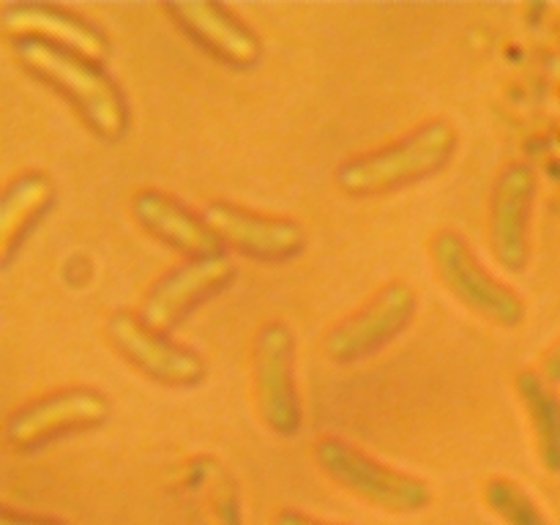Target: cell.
<instances>
[{
  "label": "cell",
  "instance_id": "1",
  "mask_svg": "<svg viewBox=\"0 0 560 525\" xmlns=\"http://www.w3.org/2000/svg\"><path fill=\"white\" fill-rule=\"evenodd\" d=\"M14 52L27 71L66 96L102 140H118L129 129V102L118 82L91 58L42 38H14Z\"/></svg>",
  "mask_w": 560,
  "mask_h": 525
},
{
  "label": "cell",
  "instance_id": "2",
  "mask_svg": "<svg viewBox=\"0 0 560 525\" xmlns=\"http://www.w3.org/2000/svg\"><path fill=\"white\" fill-rule=\"evenodd\" d=\"M457 129L446 118H432L392 145L342 162L334 178L350 197L386 195L441 173L457 151Z\"/></svg>",
  "mask_w": 560,
  "mask_h": 525
},
{
  "label": "cell",
  "instance_id": "3",
  "mask_svg": "<svg viewBox=\"0 0 560 525\" xmlns=\"http://www.w3.org/2000/svg\"><path fill=\"white\" fill-rule=\"evenodd\" d=\"M315 463L342 490L353 492L361 501L383 509V512H421L432 501V492L424 479L370 457L345 438L323 435L315 443Z\"/></svg>",
  "mask_w": 560,
  "mask_h": 525
},
{
  "label": "cell",
  "instance_id": "4",
  "mask_svg": "<svg viewBox=\"0 0 560 525\" xmlns=\"http://www.w3.org/2000/svg\"><path fill=\"white\" fill-rule=\"evenodd\" d=\"M430 255L443 288L465 310L501 328H514L525 320V301L520 293L481 266L476 252L457 230H441L432 235Z\"/></svg>",
  "mask_w": 560,
  "mask_h": 525
},
{
  "label": "cell",
  "instance_id": "5",
  "mask_svg": "<svg viewBox=\"0 0 560 525\" xmlns=\"http://www.w3.org/2000/svg\"><path fill=\"white\" fill-rule=\"evenodd\" d=\"M252 388L266 427L277 435H295L301 427V397L295 386V337L288 323L268 320L252 345Z\"/></svg>",
  "mask_w": 560,
  "mask_h": 525
},
{
  "label": "cell",
  "instance_id": "6",
  "mask_svg": "<svg viewBox=\"0 0 560 525\" xmlns=\"http://www.w3.org/2000/svg\"><path fill=\"white\" fill-rule=\"evenodd\" d=\"M416 306L419 295L408 282L397 279L383 284L359 312L328 328L323 350L337 364L366 359L405 331V326L413 320Z\"/></svg>",
  "mask_w": 560,
  "mask_h": 525
},
{
  "label": "cell",
  "instance_id": "7",
  "mask_svg": "<svg viewBox=\"0 0 560 525\" xmlns=\"http://www.w3.org/2000/svg\"><path fill=\"white\" fill-rule=\"evenodd\" d=\"M107 394L91 386H71L60 392H49L33 402L22 405L9 416L3 427L5 443L20 452L42 446L63 432L91 430L109 419Z\"/></svg>",
  "mask_w": 560,
  "mask_h": 525
},
{
  "label": "cell",
  "instance_id": "8",
  "mask_svg": "<svg viewBox=\"0 0 560 525\" xmlns=\"http://www.w3.org/2000/svg\"><path fill=\"white\" fill-rule=\"evenodd\" d=\"M104 331L113 348L151 381L173 388H191L206 377V359L197 350L173 342L162 331H153L135 312H113L104 323Z\"/></svg>",
  "mask_w": 560,
  "mask_h": 525
},
{
  "label": "cell",
  "instance_id": "9",
  "mask_svg": "<svg viewBox=\"0 0 560 525\" xmlns=\"http://www.w3.org/2000/svg\"><path fill=\"white\" fill-rule=\"evenodd\" d=\"M202 219L211 224L222 244L268 262H284L306 249V230L295 219L268 217L233 202H208Z\"/></svg>",
  "mask_w": 560,
  "mask_h": 525
},
{
  "label": "cell",
  "instance_id": "10",
  "mask_svg": "<svg viewBox=\"0 0 560 525\" xmlns=\"http://www.w3.org/2000/svg\"><path fill=\"white\" fill-rule=\"evenodd\" d=\"M235 277V262L224 252L206 257H191L184 266H175L173 271L156 279L140 304V317L153 331H164L175 320L195 310L200 301L211 299L222 288H228Z\"/></svg>",
  "mask_w": 560,
  "mask_h": 525
},
{
  "label": "cell",
  "instance_id": "11",
  "mask_svg": "<svg viewBox=\"0 0 560 525\" xmlns=\"http://www.w3.org/2000/svg\"><path fill=\"white\" fill-rule=\"evenodd\" d=\"M536 197V173L530 164L512 162L492 186L490 246L506 271L520 273L530 257V211Z\"/></svg>",
  "mask_w": 560,
  "mask_h": 525
},
{
  "label": "cell",
  "instance_id": "12",
  "mask_svg": "<svg viewBox=\"0 0 560 525\" xmlns=\"http://www.w3.org/2000/svg\"><path fill=\"white\" fill-rule=\"evenodd\" d=\"M180 31L189 33L202 49L235 69H249L262 58V42L238 14L222 3L208 0H180L164 5Z\"/></svg>",
  "mask_w": 560,
  "mask_h": 525
},
{
  "label": "cell",
  "instance_id": "13",
  "mask_svg": "<svg viewBox=\"0 0 560 525\" xmlns=\"http://www.w3.org/2000/svg\"><path fill=\"white\" fill-rule=\"evenodd\" d=\"M0 25L14 38H42L91 60L102 58L109 47L102 27L55 3H5L0 9Z\"/></svg>",
  "mask_w": 560,
  "mask_h": 525
},
{
  "label": "cell",
  "instance_id": "14",
  "mask_svg": "<svg viewBox=\"0 0 560 525\" xmlns=\"http://www.w3.org/2000/svg\"><path fill=\"white\" fill-rule=\"evenodd\" d=\"M131 213L137 222L151 235L162 238L164 244L175 246L189 257L219 255L222 241L213 233L211 224L202 217L191 213L184 202L164 195L159 189H142L131 197Z\"/></svg>",
  "mask_w": 560,
  "mask_h": 525
},
{
  "label": "cell",
  "instance_id": "15",
  "mask_svg": "<svg viewBox=\"0 0 560 525\" xmlns=\"http://www.w3.org/2000/svg\"><path fill=\"white\" fill-rule=\"evenodd\" d=\"M517 397L534 427L536 452L550 474H560V394L541 372L523 370L514 381Z\"/></svg>",
  "mask_w": 560,
  "mask_h": 525
},
{
  "label": "cell",
  "instance_id": "16",
  "mask_svg": "<svg viewBox=\"0 0 560 525\" xmlns=\"http://www.w3.org/2000/svg\"><path fill=\"white\" fill-rule=\"evenodd\" d=\"M52 180H49L47 173H38V170L20 173L5 186L3 197H0V255H3V260H9L20 235L25 233L27 224L42 217V211L52 202Z\"/></svg>",
  "mask_w": 560,
  "mask_h": 525
},
{
  "label": "cell",
  "instance_id": "17",
  "mask_svg": "<svg viewBox=\"0 0 560 525\" xmlns=\"http://www.w3.org/2000/svg\"><path fill=\"white\" fill-rule=\"evenodd\" d=\"M485 501L506 525H550L530 492L509 476H495L487 481Z\"/></svg>",
  "mask_w": 560,
  "mask_h": 525
},
{
  "label": "cell",
  "instance_id": "18",
  "mask_svg": "<svg viewBox=\"0 0 560 525\" xmlns=\"http://www.w3.org/2000/svg\"><path fill=\"white\" fill-rule=\"evenodd\" d=\"M0 525H66V523L63 520L36 517V514H20V512H11V509H3V512H0Z\"/></svg>",
  "mask_w": 560,
  "mask_h": 525
},
{
  "label": "cell",
  "instance_id": "19",
  "mask_svg": "<svg viewBox=\"0 0 560 525\" xmlns=\"http://www.w3.org/2000/svg\"><path fill=\"white\" fill-rule=\"evenodd\" d=\"M273 525H342V523H326V520L310 517L304 512H295V509H282L273 517Z\"/></svg>",
  "mask_w": 560,
  "mask_h": 525
},
{
  "label": "cell",
  "instance_id": "20",
  "mask_svg": "<svg viewBox=\"0 0 560 525\" xmlns=\"http://www.w3.org/2000/svg\"><path fill=\"white\" fill-rule=\"evenodd\" d=\"M539 372H541V375H545L550 383H560V339L545 353V359H541V370H539Z\"/></svg>",
  "mask_w": 560,
  "mask_h": 525
}]
</instances>
